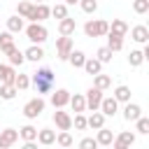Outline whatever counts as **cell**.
Instances as JSON below:
<instances>
[{
	"label": "cell",
	"instance_id": "cell-1",
	"mask_svg": "<svg viewBox=\"0 0 149 149\" xmlns=\"http://www.w3.org/2000/svg\"><path fill=\"white\" fill-rule=\"evenodd\" d=\"M51 70L49 68H44V70H40L37 74H35V86H37V91H47L49 86H51Z\"/></svg>",
	"mask_w": 149,
	"mask_h": 149
},
{
	"label": "cell",
	"instance_id": "cell-2",
	"mask_svg": "<svg viewBox=\"0 0 149 149\" xmlns=\"http://www.w3.org/2000/svg\"><path fill=\"white\" fill-rule=\"evenodd\" d=\"M42 109H44V100H40V98H37V100H30V102L26 105V116L33 119V116H37Z\"/></svg>",
	"mask_w": 149,
	"mask_h": 149
},
{
	"label": "cell",
	"instance_id": "cell-3",
	"mask_svg": "<svg viewBox=\"0 0 149 149\" xmlns=\"http://www.w3.org/2000/svg\"><path fill=\"white\" fill-rule=\"evenodd\" d=\"M16 137H19L16 130H12V128H9V130H2V133H0V147H9V144H14Z\"/></svg>",
	"mask_w": 149,
	"mask_h": 149
},
{
	"label": "cell",
	"instance_id": "cell-4",
	"mask_svg": "<svg viewBox=\"0 0 149 149\" xmlns=\"http://www.w3.org/2000/svg\"><path fill=\"white\" fill-rule=\"evenodd\" d=\"M28 35H30V40H37V42H42V40L47 37V30H44L42 26H30V28H28Z\"/></svg>",
	"mask_w": 149,
	"mask_h": 149
},
{
	"label": "cell",
	"instance_id": "cell-5",
	"mask_svg": "<svg viewBox=\"0 0 149 149\" xmlns=\"http://www.w3.org/2000/svg\"><path fill=\"white\" fill-rule=\"evenodd\" d=\"M133 142H135V135H133V133H121L114 144H116V149H123V147H128V144H133Z\"/></svg>",
	"mask_w": 149,
	"mask_h": 149
},
{
	"label": "cell",
	"instance_id": "cell-6",
	"mask_svg": "<svg viewBox=\"0 0 149 149\" xmlns=\"http://www.w3.org/2000/svg\"><path fill=\"white\" fill-rule=\"evenodd\" d=\"M107 30V23H102V21H98V23H86V33L88 35H100V33H105Z\"/></svg>",
	"mask_w": 149,
	"mask_h": 149
},
{
	"label": "cell",
	"instance_id": "cell-7",
	"mask_svg": "<svg viewBox=\"0 0 149 149\" xmlns=\"http://www.w3.org/2000/svg\"><path fill=\"white\" fill-rule=\"evenodd\" d=\"M86 100H88V107H93V109H95V107L100 105V100H102V98H100V91H98V88H91Z\"/></svg>",
	"mask_w": 149,
	"mask_h": 149
},
{
	"label": "cell",
	"instance_id": "cell-8",
	"mask_svg": "<svg viewBox=\"0 0 149 149\" xmlns=\"http://www.w3.org/2000/svg\"><path fill=\"white\" fill-rule=\"evenodd\" d=\"M54 119H56V123H58L63 130H68V128H70V116H68L65 112H56V114H54Z\"/></svg>",
	"mask_w": 149,
	"mask_h": 149
},
{
	"label": "cell",
	"instance_id": "cell-9",
	"mask_svg": "<svg viewBox=\"0 0 149 149\" xmlns=\"http://www.w3.org/2000/svg\"><path fill=\"white\" fill-rule=\"evenodd\" d=\"M100 105H102V112H105V114H114V112H116V100H114V98L100 100Z\"/></svg>",
	"mask_w": 149,
	"mask_h": 149
},
{
	"label": "cell",
	"instance_id": "cell-10",
	"mask_svg": "<svg viewBox=\"0 0 149 149\" xmlns=\"http://www.w3.org/2000/svg\"><path fill=\"white\" fill-rule=\"evenodd\" d=\"M68 100H70L68 91H56V93H54V105H58V107H61V105H65Z\"/></svg>",
	"mask_w": 149,
	"mask_h": 149
},
{
	"label": "cell",
	"instance_id": "cell-11",
	"mask_svg": "<svg viewBox=\"0 0 149 149\" xmlns=\"http://www.w3.org/2000/svg\"><path fill=\"white\" fill-rule=\"evenodd\" d=\"M54 140H56L54 130H42V133H40V142H42V144H51Z\"/></svg>",
	"mask_w": 149,
	"mask_h": 149
},
{
	"label": "cell",
	"instance_id": "cell-12",
	"mask_svg": "<svg viewBox=\"0 0 149 149\" xmlns=\"http://www.w3.org/2000/svg\"><path fill=\"white\" fill-rule=\"evenodd\" d=\"M137 116H140V107L137 105H128L126 107V119L130 121V119H137Z\"/></svg>",
	"mask_w": 149,
	"mask_h": 149
},
{
	"label": "cell",
	"instance_id": "cell-13",
	"mask_svg": "<svg viewBox=\"0 0 149 149\" xmlns=\"http://www.w3.org/2000/svg\"><path fill=\"white\" fill-rule=\"evenodd\" d=\"M35 135H37V130H35L33 126H26V128H21V137H23V140H33Z\"/></svg>",
	"mask_w": 149,
	"mask_h": 149
},
{
	"label": "cell",
	"instance_id": "cell-14",
	"mask_svg": "<svg viewBox=\"0 0 149 149\" xmlns=\"http://www.w3.org/2000/svg\"><path fill=\"white\" fill-rule=\"evenodd\" d=\"M98 142H100V144H112V133H109V130H100Z\"/></svg>",
	"mask_w": 149,
	"mask_h": 149
},
{
	"label": "cell",
	"instance_id": "cell-15",
	"mask_svg": "<svg viewBox=\"0 0 149 149\" xmlns=\"http://www.w3.org/2000/svg\"><path fill=\"white\" fill-rule=\"evenodd\" d=\"M133 35H135V40H140V42H144V40H147V28H142V26H137V28L133 30Z\"/></svg>",
	"mask_w": 149,
	"mask_h": 149
},
{
	"label": "cell",
	"instance_id": "cell-16",
	"mask_svg": "<svg viewBox=\"0 0 149 149\" xmlns=\"http://www.w3.org/2000/svg\"><path fill=\"white\" fill-rule=\"evenodd\" d=\"M61 30H63L65 35H68V33H72V30H74V21H70V19H65V21L61 23Z\"/></svg>",
	"mask_w": 149,
	"mask_h": 149
},
{
	"label": "cell",
	"instance_id": "cell-17",
	"mask_svg": "<svg viewBox=\"0 0 149 149\" xmlns=\"http://www.w3.org/2000/svg\"><path fill=\"white\" fill-rule=\"evenodd\" d=\"M128 95H130L128 86H119V88H116V98H119V100H128Z\"/></svg>",
	"mask_w": 149,
	"mask_h": 149
},
{
	"label": "cell",
	"instance_id": "cell-18",
	"mask_svg": "<svg viewBox=\"0 0 149 149\" xmlns=\"http://www.w3.org/2000/svg\"><path fill=\"white\" fill-rule=\"evenodd\" d=\"M58 49H61V54H63V56H68V51H70V40H68V37H65V40H61V42H58Z\"/></svg>",
	"mask_w": 149,
	"mask_h": 149
},
{
	"label": "cell",
	"instance_id": "cell-19",
	"mask_svg": "<svg viewBox=\"0 0 149 149\" xmlns=\"http://www.w3.org/2000/svg\"><path fill=\"white\" fill-rule=\"evenodd\" d=\"M58 144H63V147L72 144V137H70V133H61V135H58Z\"/></svg>",
	"mask_w": 149,
	"mask_h": 149
},
{
	"label": "cell",
	"instance_id": "cell-20",
	"mask_svg": "<svg viewBox=\"0 0 149 149\" xmlns=\"http://www.w3.org/2000/svg\"><path fill=\"white\" fill-rule=\"evenodd\" d=\"M0 79H2V81H9V79H12V70L5 68V65H0Z\"/></svg>",
	"mask_w": 149,
	"mask_h": 149
},
{
	"label": "cell",
	"instance_id": "cell-21",
	"mask_svg": "<svg viewBox=\"0 0 149 149\" xmlns=\"http://www.w3.org/2000/svg\"><path fill=\"white\" fill-rule=\"evenodd\" d=\"M121 47V35H112L109 37V49H119Z\"/></svg>",
	"mask_w": 149,
	"mask_h": 149
},
{
	"label": "cell",
	"instance_id": "cell-22",
	"mask_svg": "<svg viewBox=\"0 0 149 149\" xmlns=\"http://www.w3.org/2000/svg\"><path fill=\"white\" fill-rule=\"evenodd\" d=\"M28 58H33V61H37V58H42V49H37V47H33V49H28Z\"/></svg>",
	"mask_w": 149,
	"mask_h": 149
},
{
	"label": "cell",
	"instance_id": "cell-23",
	"mask_svg": "<svg viewBox=\"0 0 149 149\" xmlns=\"http://www.w3.org/2000/svg\"><path fill=\"white\" fill-rule=\"evenodd\" d=\"M88 123L95 126V128H100V126H102V114H93V116L88 119Z\"/></svg>",
	"mask_w": 149,
	"mask_h": 149
},
{
	"label": "cell",
	"instance_id": "cell-24",
	"mask_svg": "<svg viewBox=\"0 0 149 149\" xmlns=\"http://www.w3.org/2000/svg\"><path fill=\"white\" fill-rule=\"evenodd\" d=\"M7 51H9V54H12V63H21V61H23V56H21V54H19V51H16V49H12V47H9V49H7Z\"/></svg>",
	"mask_w": 149,
	"mask_h": 149
},
{
	"label": "cell",
	"instance_id": "cell-25",
	"mask_svg": "<svg viewBox=\"0 0 149 149\" xmlns=\"http://www.w3.org/2000/svg\"><path fill=\"white\" fill-rule=\"evenodd\" d=\"M137 130H140V133H149V121H147V119H140V121H137Z\"/></svg>",
	"mask_w": 149,
	"mask_h": 149
},
{
	"label": "cell",
	"instance_id": "cell-26",
	"mask_svg": "<svg viewBox=\"0 0 149 149\" xmlns=\"http://www.w3.org/2000/svg\"><path fill=\"white\" fill-rule=\"evenodd\" d=\"M72 63H74V65H81V63H84V54H81V51H74V54H72Z\"/></svg>",
	"mask_w": 149,
	"mask_h": 149
},
{
	"label": "cell",
	"instance_id": "cell-27",
	"mask_svg": "<svg viewBox=\"0 0 149 149\" xmlns=\"http://www.w3.org/2000/svg\"><path fill=\"white\" fill-rule=\"evenodd\" d=\"M86 70H88V72H98V70H100V63H98V61H88V63H86Z\"/></svg>",
	"mask_w": 149,
	"mask_h": 149
},
{
	"label": "cell",
	"instance_id": "cell-28",
	"mask_svg": "<svg viewBox=\"0 0 149 149\" xmlns=\"http://www.w3.org/2000/svg\"><path fill=\"white\" fill-rule=\"evenodd\" d=\"M12 95H14V86H12V84L2 86V98H12Z\"/></svg>",
	"mask_w": 149,
	"mask_h": 149
},
{
	"label": "cell",
	"instance_id": "cell-29",
	"mask_svg": "<svg viewBox=\"0 0 149 149\" xmlns=\"http://www.w3.org/2000/svg\"><path fill=\"white\" fill-rule=\"evenodd\" d=\"M84 105H86V102H84V98H74V100H72V107H74L77 112H81V109H84Z\"/></svg>",
	"mask_w": 149,
	"mask_h": 149
},
{
	"label": "cell",
	"instance_id": "cell-30",
	"mask_svg": "<svg viewBox=\"0 0 149 149\" xmlns=\"http://www.w3.org/2000/svg\"><path fill=\"white\" fill-rule=\"evenodd\" d=\"M98 56H100V61H109V58H112V51H109V49H100Z\"/></svg>",
	"mask_w": 149,
	"mask_h": 149
},
{
	"label": "cell",
	"instance_id": "cell-31",
	"mask_svg": "<svg viewBox=\"0 0 149 149\" xmlns=\"http://www.w3.org/2000/svg\"><path fill=\"white\" fill-rule=\"evenodd\" d=\"M140 61H142V51H133V54H130V63H133V65H137Z\"/></svg>",
	"mask_w": 149,
	"mask_h": 149
},
{
	"label": "cell",
	"instance_id": "cell-32",
	"mask_svg": "<svg viewBox=\"0 0 149 149\" xmlns=\"http://www.w3.org/2000/svg\"><path fill=\"white\" fill-rule=\"evenodd\" d=\"M0 44H2L5 49H9V47H12V37H9V35H2V37H0Z\"/></svg>",
	"mask_w": 149,
	"mask_h": 149
},
{
	"label": "cell",
	"instance_id": "cell-33",
	"mask_svg": "<svg viewBox=\"0 0 149 149\" xmlns=\"http://www.w3.org/2000/svg\"><path fill=\"white\" fill-rule=\"evenodd\" d=\"M16 86H19V88H26V86H28V79H26L23 74H19V77H16Z\"/></svg>",
	"mask_w": 149,
	"mask_h": 149
},
{
	"label": "cell",
	"instance_id": "cell-34",
	"mask_svg": "<svg viewBox=\"0 0 149 149\" xmlns=\"http://www.w3.org/2000/svg\"><path fill=\"white\" fill-rule=\"evenodd\" d=\"M95 144H98V142H95V140H91V137L81 140V147H84V149H91V147H95Z\"/></svg>",
	"mask_w": 149,
	"mask_h": 149
},
{
	"label": "cell",
	"instance_id": "cell-35",
	"mask_svg": "<svg viewBox=\"0 0 149 149\" xmlns=\"http://www.w3.org/2000/svg\"><path fill=\"white\" fill-rule=\"evenodd\" d=\"M84 9L86 12H93L95 9V0H84Z\"/></svg>",
	"mask_w": 149,
	"mask_h": 149
},
{
	"label": "cell",
	"instance_id": "cell-36",
	"mask_svg": "<svg viewBox=\"0 0 149 149\" xmlns=\"http://www.w3.org/2000/svg\"><path fill=\"white\" fill-rule=\"evenodd\" d=\"M9 28H12V30H19V28H21V19H12V21H9Z\"/></svg>",
	"mask_w": 149,
	"mask_h": 149
},
{
	"label": "cell",
	"instance_id": "cell-37",
	"mask_svg": "<svg viewBox=\"0 0 149 149\" xmlns=\"http://www.w3.org/2000/svg\"><path fill=\"white\" fill-rule=\"evenodd\" d=\"M135 9H137V12H144V9H147V0H137V2H135Z\"/></svg>",
	"mask_w": 149,
	"mask_h": 149
},
{
	"label": "cell",
	"instance_id": "cell-38",
	"mask_svg": "<svg viewBox=\"0 0 149 149\" xmlns=\"http://www.w3.org/2000/svg\"><path fill=\"white\" fill-rule=\"evenodd\" d=\"M107 84H109V79H107V77H98V88H105Z\"/></svg>",
	"mask_w": 149,
	"mask_h": 149
},
{
	"label": "cell",
	"instance_id": "cell-39",
	"mask_svg": "<svg viewBox=\"0 0 149 149\" xmlns=\"http://www.w3.org/2000/svg\"><path fill=\"white\" fill-rule=\"evenodd\" d=\"M74 126H77V128H84V126H86V119H84V116H77V119H74Z\"/></svg>",
	"mask_w": 149,
	"mask_h": 149
},
{
	"label": "cell",
	"instance_id": "cell-40",
	"mask_svg": "<svg viewBox=\"0 0 149 149\" xmlns=\"http://www.w3.org/2000/svg\"><path fill=\"white\" fill-rule=\"evenodd\" d=\"M114 30H116V33H119V35H121V33H123V30H126V26H123V23H121V21H119V23H114Z\"/></svg>",
	"mask_w": 149,
	"mask_h": 149
},
{
	"label": "cell",
	"instance_id": "cell-41",
	"mask_svg": "<svg viewBox=\"0 0 149 149\" xmlns=\"http://www.w3.org/2000/svg\"><path fill=\"white\" fill-rule=\"evenodd\" d=\"M54 14H56V16H65V7H56Z\"/></svg>",
	"mask_w": 149,
	"mask_h": 149
},
{
	"label": "cell",
	"instance_id": "cell-42",
	"mask_svg": "<svg viewBox=\"0 0 149 149\" xmlns=\"http://www.w3.org/2000/svg\"><path fill=\"white\" fill-rule=\"evenodd\" d=\"M68 2H70V5H72V2H77V0H68Z\"/></svg>",
	"mask_w": 149,
	"mask_h": 149
}]
</instances>
